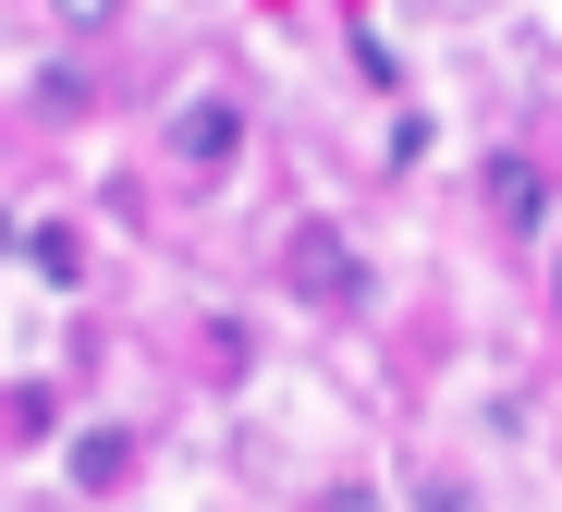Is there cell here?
<instances>
[{"label":"cell","mask_w":562,"mask_h":512,"mask_svg":"<svg viewBox=\"0 0 562 512\" xmlns=\"http://www.w3.org/2000/svg\"><path fill=\"white\" fill-rule=\"evenodd\" d=\"M49 428H61V390L25 378V390H13V440H49Z\"/></svg>","instance_id":"cell-6"},{"label":"cell","mask_w":562,"mask_h":512,"mask_svg":"<svg viewBox=\"0 0 562 512\" xmlns=\"http://www.w3.org/2000/svg\"><path fill=\"white\" fill-rule=\"evenodd\" d=\"M13 269L49 281V293H74V281H86V244H74L61 220H25V232H13Z\"/></svg>","instance_id":"cell-3"},{"label":"cell","mask_w":562,"mask_h":512,"mask_svg":"<svg viewBox=\"0 0 562 512\" xmlns=\"http://www.w3.org/2000/svg\"><path fill=\"white\" fill-rule=\"evenodd\" d=\"M416 512H464V488H428V500H416Z\"/></svg>","instance_id":"cell-9"},{"label":"cell","mask_w":562,"mask_h":512,"mask_svg":"<svg viewBox=\"0 0 562 512\" xmlns=\"http://www.w3.org/2000/svg\"><path fill=\"white\" fill-rule=\"evenodd\" d=\"M318 512H380V500H367V488H330V500H318Z\"/></svg>","instance_id":"cell-8"},{"label":"cell","mask_w":562,"mask_h":512,"mask_svg":"<svg viewBox=\"0 0 562 512\" xmlns=\"http://www.w3.org/2000/svg\"><path fill=\"white\" fill-rule=\"evenodd\" d=\"M550 305H562V293H550Z\"/></svg>","instance_id":"cell-10"},{"label":"cell","mask_w":562,"mask_h":512,"mask_svg":"<svg viewBox=\"0 0 562 512\" xmlns=\"http://www.w3.org/2000/svg\"><path fill=\"white\" fill-rule=\"evenodd\" d=\"M294 293H306V305H355V293H367L355 244H342V232H294Z\"/></svg>","instance_id":"cell-2"},{"label":"cell","mask_w":562,"mask_h":512,"mask_svg":"<svg viewBox=\"0 0 562 512\" xmlns=\"http://www.w3.org/2000/svg\"><path fill=\"white\" fill-rule=\"evenodd\" d=\"M171 159L183 171H233L245 159V111H233V98H183V111H171Z\"/></svg>","instance_id":"cell-1"},{"label":"cell","mask_w":562,"mask_h":512,"mask_svg":"<svg viewBox=\"0 0 562 512\" xmlns=\"http://www.w3.org/2000/svg\"><path fill=\"white\" fill-rule=\"evenodd\" d=\"M49 13H61V25H86V37H99V25L123 13V0H49Z\"/></svg>","instance_id":"cell-7"},{"label":"cell","mask_w":562,"mask_h":512,"mask_svg":"<svg viewBox=\"0 0 562 512\" xmlns=\"http://www.w3.org/2000/svg\"><path fill=\"white\" fill-rule=\"evenodd\" d=\"M490 208H502L514 232H538V220H550V183H538L526 159H490Z\"/></svg>","instance_id":"cell-4"},{"label":"cell","mask_w":562,"mask_h":512,"mask_svg":"<svg viewBox=\"0 0 562 512\" xmlns=\"http://www.w3.org/2000/svg\"><path fill=\"white\" fill-rule=\"evenodd\" d=\"M123 464H135L123 428H86V440H74V488H123Z\"/></svg>","instance_id":"cell-5"}]
</instances>
